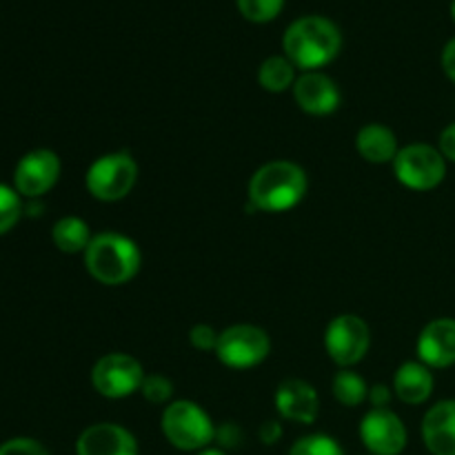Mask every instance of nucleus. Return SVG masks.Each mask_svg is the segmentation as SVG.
Segmentation results:
<instances>
[{"label": "nucleus", "mask_w": 455, "mask_h": 455, "mask_svg": "<svg viewBox=\"0 0 455 455\" xmlns=\"http://www.w3.org/2000/svg\"><path fill=\"white\" fill-rule=\"evenodd\" d=\"M196 455H227L225 451H222V449H213V447H207V449H203V451H198Z\"/></svg>", "instance_id": "nucleus-33"}, {"label": "nucleus", "mask_w": 455, "mask_h": 455, "mask_svg": "<svg viewBox=\"0 0 455 455\" xmlns=\"http://www.w3.org/2000/svg\"><path fill=\"white\" fill-rule=\"evenodd\" d=\"M284 0H238V9L247 20L251 22H269L283 12Z\"/></svg>", "instance_id": "nucleus-24"}, {"label": "nucleus", "mask_w": 455, "mask_h": 455, "mask_svg": "<svg viewBox=\"0 0 455 455\" xmlns=\"http://www.w3.org/2000/svg\"><path fill=\"white\" fill-rule=\"evenodd\" d=\"M422 440L431 455H455V400H443L427 411Z\"/></svg>", "instance_id": "nucleus-16"}, {"label": "nucleus", "mask_w": 455, "mask_h": 455, "mask_svg": "<svg viewBox=\"0 0 455 455\" xmlns=\"http://www.w3.org/2000/svg\"><path fill=\"white\" fill-rule=\"evenodd\" d=\"M216 440L220 443L222 451L225 449H235L240 443V429L235 425H222L220 429H216Z\"/></svg>", "instance_id": "nucleus-29"}, {"label": "nucleus", "mask_w": 455, "mask_h": 455, "mask_svg": "<svg viewBox=\"0 0 455 455\" xmlns=\"http://www.w3.org/2000/svg\"><path fill=\"white\" fill-rule=\"evenodd\" d=\"M60 178V158L52 149H34L20 158L13 172L16 191L25 198H40Z\"/></svg>", "instance_id": "nucleus-11"}, {"label": "nucleus", "mask_w": 455, "mask_h": 455, "mask_svg": "<svg viewBox=\"0 0 455 455\" xmlns=\"http://www.w3.org/2000/svg\"><path fill=\"white\" fill-rule=\"evenodd\" d=\"M438 149L440 154L444 156V160L449 163H455V123L449 124V127L443 129L438 140Z\"/></svg>", "instance_id": "nucleus-28"}, {"label": "nucleus", "mask_w": 455, "mask_h": 455, "mask_svg": "<svg viewBox=\"0 0 455 455\" xmlns=\"http://www.w3.org/2000/svg\"><path fill=\"white\" fill-rule=\"evenodd\" d=\"M142 256L132 238L116 231H102L93 235L84 251V267L96 283L105 287H120L136 278Z\"/></svg>", "instance_id": "nucleus-3"}, {"label": "nucleus", "mask_w": 455, "mask_h": 455, "mask_svg": "<svg viewBox=\"0 0 455 455\" xmlns=\"http://www.w3.org/2000/svg\"><path fill=\"white\" fill-rule=\"evenodd\" d=\"M391 164L400 185L413 191L435 189L447 176V160L440 149L422 142L403 147Z\"/></svg>", "instance_id": "nucleus-6"}, {"label": "nucleus", "mask_w": 455, "mask_h": 455, "mask_svg": "<svg viewBox=\"0 0 455 455\" xmlns=\"http://www.w3.org/2000/svg\"><path fill=\"white\" fill-rule=\"evenodd\" d=\"M451 18H453V22H455V0L451 3Z\"/></svg>", "instance_id": "nucleus-34"}, {"label": "nucleus", "mask_w": 455, "mask_h": 455, "mask_svg": "<svg viewBox=\"0 0 455 455\" xmlns=\"http://www.w3.org/2000/svg\"><path fill=\"white\" fill-rule=\"evenodd\" d=\"M258 438H260L262 444L271 447V444H275L280 438H283V427H280V422L275 420L265 422V425H260V429H258Z\"/></svg>", "instance_id": "nucleus-30"}, {"label": "nucleus", "mask_w": 455, "mask_h": 455, "mask_svg": "<svg viewBox=\"0 0 455 455\" xmlns=\"http://www.w3.org/2000/svg\"><path fill=\"white\" fill-rule=\"evenodd\" d=\"M275 409L284 420L314 425L320 413V398L309 382L291 378V380L280 382L275 391Z\"/></svg>", "instance_id": "nucleus-15"}, {"label": "nucleus", "mask_w": 455, "mask_h": 455, "mask_svg": "<svg viewBox=\"0 0 455 455\" xmlns=\"http://www.w3.org/2000/svg\"><path fill=\"white\" fill-rule=\"evenodd\" d=\"M360 440L371 455H400L407 447V427L391 409H371L360 422Z\"/></svg>", "instance_id": "nucleus-10"}, {"label": "nucleus", "mask_w": 455, "mask_h": 455, "mask_svg": "<svg viewBox=\"0 0 455 455\" xmlns=\"http://www.w3.org/2000/svg\"><path fill=\"white\" fill-rule=\"evenodd\" d=\"M220 333L212 324H194L189 331V342L198 351H216Z\"/></svg>", "instance_id": "nucleus-26"}, {"label": "nucleus", "mask_w": 455, "mask_h": 455, "mask_svg": "<svg viewBox=\"0 0 455 455\" xmlns=\"http://www.w3.org/2000/svg\"><path fill=\"white\" fill-rule=\"evenodd\" d=\"M369 403L373 404V409H389L391 403V389L387 385H373L369 389Z\"/></svg>", "instance_id": "nucleus-31"}, {"label": "nucleus", "mask_w": 455, "mask_h": 455, "mask_svg": "<svg viewBox=\"0 0 455 455\" xmlns=\"http://www.w3.org/2000/svg\"><path fill=\"white\" fill-rule=\"evenodd\" d=\"M76 455H138V440L124 427L98 422L78 435Z\"/></svg>", "instance_id": "nucleus-13"}, {"label": "nucleus", "mask_w": 455, "mask_h": 455, "mask_svg": "<svg viewBox=\"0 0 455 455\" xmlns=\"http://www.w3.org/2000/svg\"><path fill=\"white\" fill-rule=\"evenodd\" d=\"M305 169L289 160H271L262 164L249 180V207L256 212H289L305 198Z\"/></svg>", "instance_id": "nucleus-2"}, {"label": "nucleus", "mask_w": 455, "mask_h": 455, "mask_svg": "<svg viewBox=\"0 0 455 455\" xmlns=\"http://www.w3.org/2000/svg\"><path fill=\"white\" fill-rule=\"evenodd\" d=\"M138 180V163L127 151H114L93 160L87 169L84 185L100 203H118L127 198Z\"/></svg>", "instance_id": "nucleus-5"}, {"label": "nucleus", "mask_w": 455, "mask_h": 455, "mask_svg": "<svg viewBox=\"0 0 455 455\" xmlns=\"http://www.w3.org/2000/svg\"><path fill=\"white\" fill-rule=\"evenodd\" d=\"M140 394L145 395L147 403L167 404L173 395V385L169 378L160 376V373H151V376H145V380H142Z\"/></svg>", "instance_id": "nucleus-25"}, {"label": "nucleus", "mask_w": 455, "mask_h": 455, "mask_svg": "<svg viewBox=\"0 0 455 455\" xmlns=\"http://www.w3.org/2000/svg\"><path fill=\"white\" fill-rule=\"evenodd\" d=\"M163 434L180 451H203L216 440V425L200 404L176 400L163 413Z\"/></svg>", "instance_id": "nucleus-4"}, {"label": "nucleus", "mask_w": 455, "mask_h": 455, "mask_svg": "<svg viewBox=\"0 0 455 455\" xmlns=\"http://www.w3.org/2000/svg\"><path fill=\"white\" fill-rule=\"evenodd\" d=\"M284 56L305 71H318L340 53V29L324 16L298 18L283 38Z\"/></svg>", "instance_id": "nucleus-1"}, {"label": "nucleus", "mask_w": 455, "mask_h": 455, "mask_svg": "<svg viewBox=\"0 0 455 455\" xmlns=\"http://www.w3.org/2000/svg\"><path fill=\"white\" fill-rule=\"evenodd\" d=\"M296 69L298 67L287 56H271L258 69V84L265 92L283 93L287 89H293V83L298 80Z\"/></svg>", "instance_id": "nucleus-20"}, {"label": "nucleus", "mask_w": 455, "mask_h": 455, "mask_svg": "<svg viewBox=\"0 0 455 455\" xmlns=\"http://www.w3.org/2000/svg\"><path fill=\"white\" fill-rule=\"evenodd\" d=\"M371 347V331L360 315L342 314L329 323L324 331V349L342 369L358 364Z\"/></svg>", "instance_id": "nucleus-9"}, {"label": "nucleus", "mask_w": 455, "mask_h": 455, "mask_svg": "<svg viewBox=\"0 0 455 455\" xmlns=\"http://www.w3.org/2000/svg\"><path fill=\"white\" fill-rule=\"evenodd\" d=\"M22 216L20 194L7 185H0V235L12 231Z\"/></svg>", "instance_id": "nucleus-23"}, {"label": "nucleus", "mask_w": 455, "mask_h": 455, "mask_svg": "<svg viewBox=\"0 0 455 455\" xmlns=\"http://www.w3.org/2000/svg\"><path fill=\"white\" fill-rule=\"evenodd\" d=\"M443 69L447 78L455 84V38L449 40L447 47L443 49Z\"/></svg>", "instance_id": "nucleus-32"}, {"label": "nucleus", "mask_w": 455, "mask_h": 455, "mask_svg": "<svg viewBox=\"0 0 455 455\" xmlns=\"http://www.w3.org/2000/svg\"><path fill=\"white\" fill-rule=\"evenodd\" d=\"M271 351L269 333L256 324H234L220 331L216 355L229 369H251L265 363Z\"/></svg>", "instance_id": "nucleus-7"}, {"label": "nucleus", "mask_w": 455, "mask_h": 455, "mask_svg": "<svg viewBox=\"0 0 455 455\" xmlns=\"http://www.w3.org/2000/svg\"><path fill=\"white\" fill-rule=\"evenodd\" d=\"M333 398L342 404V407H360L364 400H369V387L360 373L351 371V369H342L336 373L331 382Z\"/></svg>", "instance_id": "nucleus-21"}, {"label": "nucleus", "mask_w": 455, "mask_h": 455, "mask_svg": "<svg viewBox=\"0 0 455 455\" xmlns=\"http://www.w3.org/2000/svg\"><path fill=\"white\" fill-rule=\"evenodd\" d=\"M92 231L89 225L78 216H65L53 225L52 240L62 253H84L92 243Z\"/></svg>", "instance_id": "nucleus-19"}, {"label": "nucleus", "mask_w": 455, "mask_h": 455, "mask_svg": "<svg viewBox=\"0 0 455 455\" xmlns=\"http://www.w3.org/2000/svg\"><path fill=\"white\" fill-rule=\"evenodd\" d=\"M434 373L427 364L418 363H404L400 364L398 371L394 376V394L398 395L400 403L404 404H422L431 398L434 394Z\"/></svg>", "instance_id": "nucleus-17"}, {"label": "nucleus", "mask_w": 455, "mask_h": 455, "mask_svg": "<svg viewBox=\"0 0 455 455\" xmlns=\"http://www.w3.org/2000/svg\"><path fill=\"white\" fill-rule=\"evenodd\" d=\"M418 358L429 369H447L455 364V320H431L418 338Z\"/></svg>", "instance_id": "nucleus-14"}, {"label": "nucleus", "mask_w": 455, "mask_h": 455, "mask_svg": "<svg viewBox=\"0 0 455 455\" xmlns=\"http://www.w3.org/2000/svg\"><path fill=\"white\" fill-rule=\"evenodd\" d=\"M0 455H49V451L38 440L13 438L0 447Z\"/></svg>", "instance_id": "nucleus-27"}, {"label": "nucleus", "mask_w": 455, "mask_h": 455, "mask_svg": "<svg viewBox=\"0 0 455 455\" xmlns=\"http://www.w3.org/2000/svg\"><path fill=\"white\" fill-rule=\"evenodd\" d=\"M293 100L305 114L329 116L340 107V89L320 71H305L293 83Z\"/></svg>", "instance_id": "nucleus-12"}, {"label": "nucleus", "mask_w": 455, "mask_h": 455, "mask_svg": "<svg viewBox=\"0 0 455 455\" xmlns=\"http://www.w3.org/2000/svg\"><path fill=\"white\" fill-rule=\"evenodd\" d=\"M145 369L140 360L129 354H107L93 364L92 369V385L100 395L109 400L129 398L132 394L140 391L142 380H145Z\"/></svg>", "instance_id": "nucleus-8"}, {"label": "nucleus", "mask_w": 455, "mask_h": 455, "mask_svg": "<svg viewBox=\"0 0 455 455\" xmlns=\"http://www.w3.org/2000/svg\"><path fill=\"white\" fill-rule=\"evenodd\" d=\"M289 455H345V451L338 444V440L324 434H314L296 440L293 447L289 449Z\"/></svg>", "instance_id": "nucleus-22"}, {"label": "nucleus", "mask_w": 455, "mask_h": 455, "mask_svg": "<svg viewBox=\"0 0 455 455\" xmlns=\"http://www.w3.org/2000/svg\"><path fill=\"white\" fill-rule=\"evenodd\" d=\"M355 149L367 163L371 164H387L394 163L398 156V138L389 127L380 123L364 124L355 138Z\"/></svg>", "instance_id": "nucleus-18"}]
</instances>
